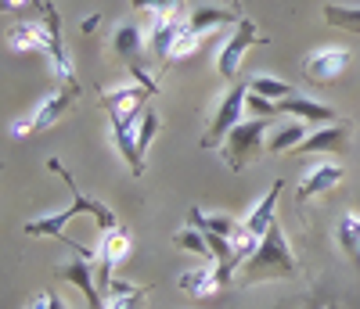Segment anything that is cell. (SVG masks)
I'll return each mask as SVG.
<instances>
[{"label": "cell", "mask_w": 360, "mask_h": 309, "mask_svg": "<svg viewBox=\"0 0 360 309\" xmlns=\"http://www.w3.org/2000/svg\"><path fill=\"white\" fill-rule=\"evenodd\" d=\"M299 277V263L292 256V244L281 230V223H274L266 230V237L259 241V249L249 256L245 263V273L238 277V284H263V281H295Z\"/></svg>", "instance_id": "6da1fadb"}, {"label": "cell", "mask_w": 360, "mask_h": 309, "mask_svg": "<svg viewBox=\"0 0 360 309\" xmlns=\"http://www.w3.org/2000/svg\"><path fill=\"white\" fill-rule=\"evenodd\" d=\"M245 108H249V83H234L220 98L213 119H209V126L202 133V147H224L231 130L238 126V122H245Z\"/></svg>", "instance_id": "7a4b0ae2"}, {"label": "cell", "mask_w": 360, "mask_h": 309, "mask_svg": "<svg viewBox=\"0 0 360 309\" xmlns=\"http://www.w3.org/2000/svg\"><path fill=\"white\" fill-rule=\"evenodd\" d=\"M266 126L270 122L266 119H245V122H238V126L231 130V137L224 140V162L234 169V173H242L256 154L263 147V137H266Z\"/></svg>", "instance_id": "3957f363"}, {"label": "cell", "mask_w": 360, "mask_h": 309, "mask_svg": "<svg viewBox=\"0 0 360 309\" xmlns=\"http://www.w3.org/2000/svg\"><path fill=\"white\" fill-rule=\"evenodd\" d=\"M252 44H259V37H256V25L249 22V18H242V22H234V33H231V40L224 44V51L217 54V72L224 76V79H238V69H242V58H245V51L252 47Z\"/></svg>", "instance_id": "277c9868"}, {"label": "cell", "mask_w": 360, "mask_h": 309, "mask_svg": "<svg viewBox=\"0 0 360 309\" xmlns=\"http://www.w3.org/2000/svg\"><path fill=\"white\" fill-rule=\"evenodd\" d=\"M130 249H134V237H130L127 227H112V230L101 234V244H98V259H101L98 284H101L105 295H108V288H112V270L130 256Z\"/></svg>", "instance_id": "5b68a950"}, {"label": "cell", "mask_w": 360, "mask_h": 309, "mask_svg": "<svg viewBox=\"0 0 360 309\" xmlns=\"http://www.w3.org/2000/svg\"><path fill=\"white\" fill-rule=\"evenodd\" d=\"M54 277H58V281H65V284H72V288H79L83 298H86V309H105V298L98 291V270L90 266V259L76 256L72 263L54 266Z\"/></svg>", "instance_id": "8992f818"}, {"label": "cell", "mask_w": 360, "mask_h": 309, "mask_svg": "<svg viewBox=\"0 0 360 309\" xmlns=\"http://www.w3.org/2000/svg\"><path fill=\"white\" fill-rule=\"evenodd\" d=\"M112 47H115V54L127 61V65L134 69V76H137V83L141 86H148L155 94V79H148V69H144V40H141V29L137 25H119L115 29V40H112Z\"/></svg>", "instance_id": "52a82bcc"}, {"label": "cell", "mask_w": 360, "mask_h": 309, "mask_svg": "<svg viewBox=\"0 0 360 309\" xmlns=\"http://www.w3.org/2000/svg\"><path fill=\"white\" fill-rule=\"evenodd\" d=\"M148 98H152V90H148V86L123 83V86H112L105 94V108H108V115H123V119L137 122L141 112L148 108Z\"/></svg>", "instance_id": "ba28073f"}, {"label": "cell", "mask_w": 360, "mask_h": 309, "mask_svg": "<svg viewBox=\"0 0 360 309\" xmlns=\"http://www.w3.org/2000/svg\"><path fill=\"white\" fill-rule=\"evenodd\" d=\"M188 29V18L180 11H169V15H159L155 25H152V37H148V51H152L155 61H169L173 54V44L180 40V33Z\"/></svg>", "instance_id": "9c48e42d"}, {"label": "cell", "mask_w": 360, "mask_h": 309, "mask_svg": "<svg viewBox=\"0 0 360 309\" xmlns=\"http://www.w3.org/2000/svg\"><path fill=\"white\" fill-rule=\"evenodd\" d=\"M346 69H349V51H346V47H321V51H314V54L307 58V65H303V72H307L314 83H332V79H339Z\"/></svg>", "instance_id": "30bf717a"}, {"label": "cell", "mask_w": 360, "mask_h": 309, "mask_svg": "<svg viewBox=\"0 0 360 309\" xmlns=\"http://www.w3.org/2000/svg\"><path fill=\"white\" fill-rule=\"evenodd\" d=\"M51 169L69 183V191H72V205H76L79 212H86V216H94V223H98V230H101V234H105V230H112V227H119V223H115V212H112L108 205L94 202V198H86V195L79 191V183L72 180V173H69L62 162H58V159H51Z\"/></svg>", "instance_id": "8fae6325"}, {"label": "cell", "mask_w": 360, "mask_h": 309, "mask_svg": "<svg viewBox=\"0 0 360 309\" xmlns=\"http://www.w3.org/2000/svg\"><path fill=\"white\" fill-rule=\"evenodd\" d=\"M176 288L188 291V295H195V298H209V295H217V291L224 288V277H220L217 263H202V266H195V270L180 273V277H176Z\"/></svg>", "instance_id": "7c38bea8"}, {"label": "cell", "mask_w": 360, "mask_h": 309, "mask_svg": "<svg viewBox=\"0 0 360 309\" xmlns=\"http://www.w3.org/2000/svg\"><path fill=\"white\" fill-rule=\"evenodd\" d=\"M51 25L44 22H15L8 29V47L15 54H25V51H51Z\"/></svg>", "instance_id": "4fadbf2b"}, {"label": "cell", "mask_w": 360, "mask_h": 309, "mask_svg": "<svg viewBox=\"0 0 360 309\" xmlns=\"http://www.w3.org/2000/svg\"><path fill=\"white\" fill-rule=\"evenodd\" d=\"M281 191H285V183H274V188H270L249 212H245V220H242V227L252 234V237H266V230L274 227L278 220H274V209H278V198H281Z\"/></svg>", "instance_id": "5bb4252c"}, {"label": "cell", "mask_w": 360, "mask_h": 309, "mask_svg": "<svg viewBox=\"0 0 360 309\" xmlns=\"http://www.w3.org/2000/svg\"><path fill=\"white\" fill-rule=\"evenodd\" d=\"M112 119V140L119 147V154H123V162L130 166V173H144V159H141V151H137V122L123 119V115H108Z\"/></svg>", "instance_id": "9a60e30c"}, {"label": "cell", "mask_w": 360, "mask_h": 309, "mask_svg": "<svg viewBox=\"0 0 360 309\" xmlns=\"http://www.w3.org/2000/svg\"><path fill=\"white\" fill-rule=\"evenodd\" d=\"M278 112H285V115H292V119H299V122H307V126L335 122V112H332V108L321 105V101H310V98H303V94H292V98L278 101Z\"/></svg>", "instance_id": "2e32d148"}, {"label": "cell", "mask_w": 360, "mask_h": 309, "mask_svg": "<svg viewBox=\"0 0 360 309\" xmlns=\"http://www.w3.org/2000/svg\"><path fill=\"white\" fill-rule=\"evenodd\" d=\"M339 180H342V166H335V162L314 166V169L303 176V183H299V202H314V198L328 195Z\"/></svg>", "instance_id": "e0dca14e"}, {"label": "cell", "mask_w": 360, "mask_h": 309, "mask_svg": "<svg viewBox=\"0 0 360 309\" xmlns=\"http://www.w3.org/2000/svg\"><path fill=\"white\" fill-rule=\"evenodd\" d=\"M346 140H349V126L346 122H335V126H321L317 133H310L299 151L303 154H339L346 147Z\"/></svg>", "instance_id": "ac0fdd59"}, {"label": "cell", "mask_w": 360, "mask_h": 309, "mask_svg": "<svg viewBox=\"0 0 360 309\" xmlns=\"http://www.w3.org/2000/svg\"><path fill=\"white\" fill-rule=\"evenodd\" d=\"M79 216V209L76 205H69V209H58V212H51V216H40V220H29L25 223V234L29 237H58V241H65L69 234H65V227Z\"/></svg>", "instance_id": "d6986e66"}, {"label": "cell", "mask_w": 360, "mask_h": 309, "mask_svg": "<svg viewBox=\"0 0 360 309\" xmlns=\"http://www.w3.org/2000/svg\"><path fill=\"white\" fill-rule=\"evenodd\" d=\"M148 284H130V281H112L108 295H105V309H144L148 298Z\"/></svg>", "instance_id": "ffe728a7"}, {"label": "cell", "mask_w": 360, "mask_h": 309, "mask_svg": "<svg viewBox=\"0 0 360 309\" xmlns=\"http://www.w3.org/2000/svg\"><path fill=\"white\" fill-rule=\"evenodd\" d=\"M303 140H307V122L292 119V122H281V126L266 137V151L270 154H285V151L303 147Z\"/></svg>", "instance_id": "44dd1931"}, {"label": "cell", "mask_w": 360, "mask_h": 309, "mask_svg": "<svg viewBox=\"0 0 360 309\" xmlns=\"http://www.w3.org/2000/svg\"><path fill=\"white\" fill-rule=\"evenodd\" d=\"M69 101H72V98L65 94V90H54V94H47V98L33 108V115H29V119L37 122V130H51L54 122L69 112Z\"/></svg>", "instance_id": "7402d4cb"}, {"label": "cell", "mask_w": 360, "mask_h": 309, "mask_svg": "<svg viewBox=\"0 0 360 309\" xmlns=\"http://www.w3.org/2000/svg\"><path fill=\"white\" fill-rule=\"evenodd\" d=\"M335 237H339V249L349 256V263L360 270V216L356 212H346L339 227H335Z\"/></svg>", "instance_id": "603a6c76"}, {"label": "cell", "mask_w": 360, "mask_h": 309, "mask_svg": "<svg viewBox=\"0 0 360 309\" xmlns=\"http://www.w3.org/2000/svg\"><path fill=\"white\" fill-rule=\"evenodd\" d=\"M231 22H242L234 11H220V8H198L188 15V29L198 37H205L209 29H220V25H231Z\"/></svg>", "instance_id": "cb8c5ba5"}, {"label": "cell", "mask_w": 360, "mask_h": 309, "mask_svg": "<svg viewBox=\"0 0 360 309\" xmlns=\"http://www.w3.org/2000/svg\"><path fill=\"white\" fill-rule=\"evenodd\" d=\"M188 223H195L198 230L205 234H217V237H231L238 230V220H231V216H213V212H205V209H191L188 212Z\"/></svg>", "instance_id": "d4e9b609"}, {"label": "cell", "mask_w": 360, "mask_h": 309, "mask_svg": "<svg viewBox=\"0 0 360 309\" xmlns=\"http://www.w3.org/2000/svg\"><path fill=\"white\" fill-rule=\"evenodd\" d=\"M173 244H176L180 252H195V256H202V259L213 263V249H209V234H205V230H198L195 223L180 227V230L173 234Z\"/></svg>", "instance_id": "484cf974"}, {"label": "cell", "mask_w": 360, "mask_h": 309, "mask_svg": "<svg viewBox=\"0 0 360 309\" xmlns=\"http://www.w3.org/2000/svg\"><path fill=\"white\" fill-rule=\"evenodd\" d=\"M249 94H259L266 101H285L295 94V86L285 83V79H274V76H252L249 79Z\"/></svg>", "instance_id": "4316f807"}, {"label": "cell", "mask_w": 360, "mask_h": 309, "mask_svg": "<svg viewBox=\"0 0 360 309\" xmlns=\"http://www.w3.org/2000/svg\"><path fill=\"white\" fill-rule=\"evenodd\" d=\"M155 133H159V112L148 105V108L141 112V119H137V151H141V159L148 154V147H152Z\"/></svg>", "instance_id": "83f0119b"}, {"label": "cell", "mask_w": 360, "mask_h": 309, "mask_svg": "<svg viewBox=\"0 0 360 309\" xmlns=\"http://www.w3.org/2000/svg\"><path fill=\"white\" fill-rule=\"evenodd\" d=\"M198 33H191V29H184V33H180V40L173 44V54H169V61H184L188 54H195L198 51Z\"/></svg>", "instance_id": "f1b7e54d"}, {"label": "cell", "mask_w": 360, "mask_h": 309, "mask_svg": "<svg viewBox=\"0 0 360 309\" xmlns=\"http://www.w3.org/2000/svg\"><path fill=\"white\" fill-rule=\"evenodd\" d=\"M137 11H159V15H169L180 8V0H130Z\"/></svg>", "instance_id": "f546056e"}, {"label": "cell", "mask_w": 360, "mask_h": 309, "mask_svg": "<svg viewBox=\"0 0 360 309\" xmlns=\"http://www.w3.org/2000/svg\"><path fill=\"white\" fill-rule=\"evenodd\" d=\"M249 108L256 112L252 119H266V115H278V101H266L259 94H249Z\"/></svg>", "instance_id": "4dcf8cb0"}, {"label": "cell", "mask_w": 360, "mask_h": 309, "mask_svg": "<svg viewBox=\"0 0 360 309\" xmlns=\"http://www.w3.org/2000/svg\"><path fill=\"white\" fill-rule=\"evenodd\" d=\"M33 130H37L33 119H15V122H11V137H29Z\"/></svg>", "instance_id": "1f68e13d"}, {"label": "cell", "mask_w": 360, "mask_h": 309, "mask_svg": "<svg viewBox=\"0 0 360 309\" xmlns=\"http://www.w3.org/2000/svg\"><path fill=\"white\" fill-rule=\"evenodd\" d=\"M29 309H51V291H44V295H37L33 302H29Z\"/></svg>", "instance_id": "d6a6232c"}, {"label": "cell", "mask_w": 360, "mask_h": 309, "mask_svg": "<svg viewBox=\"0 0 360 309\" xmlns=\"http://www.w3.org/2000/svg\"><path fill=\"white\" fill-rule=\"evenodd\" d=\"M0 4H4V11H11V8H15V11H18V8H22V4H29V0H0Z\"/></svg>", "instance_id": "836d02e7"}, {"label": "cell", "mask_w": 360, "mask_h": 309, "mask_svg": "<svg viewBox=\"0 0 360 309\" xmlns=\"http://www.w3.org/2000/svg\"><path fill=\"white\" fill-rule=\"evenodd\" d=\"M51 309H65V305H62V298H58L54 291H51Z\"/></svg>", "instance_id": "e575fe53"}]
</instances>
